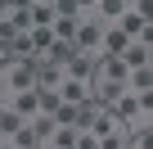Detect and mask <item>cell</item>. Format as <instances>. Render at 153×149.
Segmentation results:
<instances>
[{
  "label": "cell",
  "mask_w": 153,
  "mask_h": 149,
  "mask_svg": "<svg viewBox=\"0 0 153 149\" xmlns=\"http://www.w3.org/2000/svg\"><path fill=\"white\" fill-rule=\"evenodd\" d=\"M126 63L117 54H99L95 59V72H90V100L95 104H113L122 91H126Z\"/></svg>",
  "instance_id": "6da1fadb"
},
{
  "label": "cell",
  "mask_w": 153,
  "mask_h": 149,
  "mask_svg": "<svg viewBox=\"0 0 153 149\" xmlns=\"http://www.w3.org/2000/svg\"><path fill=\"white\" fill-rule=\"evenodd\" d=\"M113 118L126 127V136H144L153 127V95H135V91H122L113 104Z\"/></svg>",
  "instance_id": "7a4b0ae2"
},
{
  "label": "cell",
  "mask_w": 153,
  "mask_h": 149,
  "mask_svg": "<svg viewBox=\"0 0 153 149\" xmlns=\"http://www.w3.org/2000/svg\"><path fill=\"white\" fill-rule=\"evenodd\" d=\"M36 54L32 59H9L5 68H0V86H5V95H14V91H32L36 86Z\"/></svg>",
  "instance_id": "3957f363"
},
{
  "label": "cell",
  "mask_w": 153,
  "mask_h": 149,
  "mask_svg": "<svg viewBox=\"0 0 153 149\" xmlns=\"http://www.w3.org/2000/svg\"><path fill=\"white\" fill-rule=\"evenodd\" d=\"M104 18L99 14H86V18H76V36H72V45L76 50H90V54H99V41H104Z\"/></svg>",
  "instance_id": "277c9868"
},
{
  "label": "cell",
  "mask_w": 153,
  "mask_h": 149,
  "mask_svg": "<svg viewBox=\"0 0 153 149\" xmlns=\"http://www.w3.org/2000/svg\"><path fill=\"white\" fill-rule=\"evenodd\" d=\"M126 68H153V36H140V41H126V50L117 54Z\"/></svg>",
  "instance_id": "5b68a950"
},
{
  "label": "cell",
  "mask_w": 153,
  "mask_h": 149,
  "mask_svg": "<svg viewBox=\"0 0 153 149\" xmlns=\"http://www.w3.org/2000/svg\"><path fill=\"white\" fill-rule=\"evenodd\" d=\"M113 27H122V32H126L131 41H140V36H153V27H149V18H144L140 9H126V14H122V18L113 23Z\"/></svg>",
  "instance_id": "8992f818"
},
{
  "label": "cell",
  "mask_w": 153,
  "mask_h": 149,
  "mask_svg": "<svg viewBox=\"0 0 153 149\" xmlns=\"http://www.w3.org/2000/svg\"><path fill=\"white\" fill-rule=\"evenodd\" d=\"M90 131H95V136L104 140V136H117V131H126V127H122V122L113 118V109H108V104H95V118H90Z\"/></svg>",
  "instance_id": "52a82bcc"
},
{
  "label": "cell",
  "mask_w": 153,
  "mask_h": 149,
  "mask_svg": "<svg viewBox=\"0 0 153 149\" xmlns=\"http://www.w3.org/2000/svg\"><path fill=\"white\" fill-rule=\"evenodd\" d=\"M59 100H63V104H86V100H90V82L63 77V82H59Z\"/></svg>",
  "instance_id": "ba28073f"
},
{
  "label": "cell",
  "mask_w": 153,
  "mask_h": 149,
  "mask_svg": "<svg viewBox=\"0 0 153 149\" xmlns=\"http://www.w3.org/2000/svg\"><path fill=\"white\" fill-rule=\"evenodd\" d=\"M95 59H99V54H90V50H72V59H68V77H81V82H90Z\"/></svg>",
  "instance_id": "9c48e42d"
},
{
  "label": "cell",
  "mask_w": 153,
  "mask_h": 149,
  "mask_svg": "<svg viewBox=\"0 0 153 149\" xmlns=\"http://www.w3.org/2000/svg\"><path fill=\"white\" fill-rule=\"evenodd\" d=\"M5 104H9L18 118H36V86H32V91H14V95H5Z\"/></svg>",
  "instance_id": "30bf717a"
},
{
  "label": "cell",
  "mask_w": 153,
  "mask_h": 149,
  "mask_svg": "<svg viewBox=\"0 0 153 149\" xmlns=\"http://www.w3.org/2000/svg\"><path fill=\"white\" fill-rule=\"evenodd\" d=\"M41 149H76V127H54L41 140Z\"/></svg>",
  "instance_id": "8fae6325"
},
{
  "label": "cell",
  "mask_w": 153,
  "mask_h": 149,
  "mask_svg": "<svg viewBox=\"0 0 153 149\" xmlns=\"http://www.w3.org/2000/svg\"><path fill=\"white\" fill-rule=\"evenodd\" d=\"M126 91L153 95V68H131V72H126Z\"/></svg>",
  "instance_id": "7c38bea8"
},
{
  "label": "cell",
  "mask_w": 153,
  "mask_h": 149,
  "mask_svg": "<svg viewBox=\"0 0 153 149\" xmlns=\"http://www.w3.org/2000/svg\"><path fill=\"white\" fill-rule=\"evenodd\" d=\"M126 41H131V36H126L122 27H113V23H108V27H104V41H99V54H122V50H126Z\"/></svg>",
  "instance_id": "4fadbf2b"
},
{
  "label": "cell",
  "mask_w": 153,
  "mask_h": 149,
  "mask_svg": "<svg viewBox=\"0 0 153 149\" xmlns=\"http://www.w3.org/2000/svg\"><path fill=\"white\" fill-rule=\"evenodd\" d=\"M9 149H41V136H36V127H32V118L9 136Z\"/></svg>",
  "instance_id": "5bb4252c"
},
{
  "label": "cell",
  "mask_w": 153,
  "mask_h": 149,
  "mask_svg": "<svg viewBox=\"0 0 153 149\" xmlns=\"http://www.w3.org/2000/svg\"><path fill=\"white\" fill-rule=\"evenodd\" d=\"M0 14H5V18L18 27V32H32V9H27V5H14V0H9V5L0 9Z\"/></svg>",
  "instance_id": "9a60e30c"
},
{
  "label": "cell",
  "mask_w": 153,
  "mask_h": 149,
  "mask_svg": "<svg viewBox=\"0 0 153 149\" xmlns=\"http://www.w3.org/2000/svg\"><path fill=\"white\" fill-rule=\"evenodd\" d=\"M68 59H72V45H63V41H54L45 54H36V63H54V68H68Z\"/></svg>",
  "instance_id": "2e32d148"
},
{
  "label": "cell",
  "mask_w": 153,
  "mask_h": 149,
  "mask_svg": "<svg viewBox=\"0 0 153 149\" xmlns=\"http://www.w3.org/2000/svg\"><path fill=\"white\" fill-rule=\"evenodd\" d=\"M50 32H54V41L72 45V36H76V18H54V23H50ZM72 50H76V45H72Z\"/></svg>",
  "instance_id": "e0dca14e"
},
{
  "label": "cell",
  "mask_w": 153,
  "mask_h": 149,
  "mask_svg": "<svg viewBox=\"0 0 153 149\" xmlns=\"http://www.w3.org/2000/svg\"><path fill=\"white\" fill-rule=\"evenodd\" d=\"M32 9V27H50L59 14H54V5H50V0H41V5H27Z\"/></svg>",
  "instance_id": "ac0fdd59"
},
{
  "label": "cell",
  "mask_w": 153,
  "mask_h": 149,
  "mask_svg": "<svg viewBox=\"0 0 153 149\" xmlns=\"http://www.w3.org/2000/svg\"><path fill=\"white\" fill-rule=\"evenodd\" d=\"M27 36H32V54H45V50L54 45V32H50V27H32Z\"/></svg>",
  "instance_id": "d6986e66"
},
{
  "label": "cell",
  "mask_w": 153,
  "mask_h": 149,
  "mask_svg": "<svg viewBox=\"0 0 153 149\" xmlns=\"http://www.w3.org/2000/svg\"><path fill=\"white\" fill-rule=\"evenodd\" d=\"M63 100H59V91H36V113H54Z\"/></svg>",
  "instance_id": "ffe728a7"
},
{
  "label": "cell",
  "mask_w": 153,
  "mask_h": 149,
  "mask_svg": "<svg viewBox=\"0 0 153 149\" xmlns=\"http://www.w3.org/2000/svg\"><path fill=\"white\" fill-rule=\"evenodd\" d=\"M126 140H131V136H126V131H117V136H104V140H99V149H126Z\"/></svg>",
  "instance_id": "44dd1931"
},
{
  "label": "cell",
  "mask_w": 153,
  "mask_h": 149,
  "mask_svg": "<svg viewBox=\"0 0 153 149\" xmlns=\"http://www.w3.org/2000/svg\"><path fill=\"white\" fill-rule=\"evenodd\" d=\"M149 145H153V136H149V131H144V136H131V140H126V149H149Z\"/></svg>",
  "instance_id": "7402d4cb"
},
{
  "label": "cell",
  "mask_w": 153,
  "mask_h": 149,
  "mask_svg": "<svg viewBox=\"0 0 153 149\" xmlns=\"http://www.w3.org/2000/svg\"><path fill=\"white\" fill-rule=\"evenodd\" d=\"M14 5H41V0H14Z\"/></svg>",
  "instance_id": "603a6c76"
},
{
  "label": "cell",
  "mask_w": 153,
  "mask_h": 149,
  "mask_svg": "<svg viewBox=\"0 0 153 149\" xmlns=\"http://www.w3.org/2000/svg\"><path fill=\"white\" fill-rule=\"evenodd\" d=\"M122 5H126V9H135V5H140V0H122Z\"/></svg>",
  "instance_id": "cb8c5ba5"
},
{
  "label": "cell",
  "mask_w": 153,
  "mask_h": 149,
  "mask_svg": "<svg viewBox=\"0 0 153 149\" xmlns=\"http://www.w3.org/2000/svg\"><path fill=\"white\" fill-rule=\"evenodd\" d=\"M5 5H9V0H0V9H5Z\"/></svg>",
  "instance_id": "d4e9b609"
},
{
  "label": "cell",
  "mask_w": 153,
  "mask_h": 149,
  "mask_svg": "<svg viewBox=\"0 0 153 149\" xmlns=\"http://www.w3.org/2000/svg\"><path fill=\"white\" fill-rule=\"evenodd\" d=\"M0 100H5V86H0Z\"/></svg>",
  "instance_id": "484cf974"
},
{
  "label": "cell",
  "mask_w": 153,
  "mask_h": 149,
  "mask_svg": "<svg viewBox=\"0 0 153 149\" xmlns=\"http://www.w3.org/2000/svg\"><path fill=\"white\" fill-rule=\"evenodd\" d=\"M50 5H54V0H50Z\"/></svg>",
  "instance_id": "4316f807"
}]
</instances>
